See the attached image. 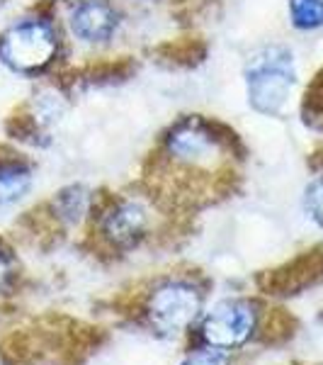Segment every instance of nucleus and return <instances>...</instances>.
I'll return each instance as SVG.
<instances>
[{"label":"nucleus","instance_id":"10","mask_svg":"<svg viewBox=\"0 0 323 365\" xmlns=\"http://www.w3.org/2000/svg\"><path fill=\"white\" fill-rule=\"evenodd\" d=\"M292 25L299 29H316L323 25V0H290Z\"/></svg>","mask_w":323,"mask_h":365},{"label":"nucleus","instance_id":"7","mask_svg":"<svg viewBox=\"0 0 323 365\" xmlns=\"http://www.w3.org/2000/svg\"><path fill=\"white\" fill-rule=\"evenodd\" d=\"M146 229V212L137 202H120L105 217L102 232L115 246H132Z\"/></svg>","mask_w":323,"mask_h":365},{"label":"nucleus","instance_id":"3","mask_svg":"<svg viewBox=\"0 0 323 365\" xmlns=\"http://www.w3.org/2000/svg\"><path fill=\"white\" fill-rule=\"evenodd\" d=\"M199 307H202V299L195 287L185 282H168L158 287L151 297L149 317L161 334H178L195 322Z\"/></svg>","mask_w":323,"mask_h":365},{"label":"nucleus","instance_id":"12","mask_svg":"<svg viewBox=\"0 0 323 365\" xmlns=\"http://www.w3.org/2000/svg\"><path fill=\"white\" fill-rule=\"evenodd\" d=\"M304 202H307L309 215L314 217L319 225H323V178L314 180L307 187V197H304Z\"/></svg>","mask_w":323,"mask_h":365},{"label":"nucleus","instance_id":"2","mask_svg":"<svg viewBox=\"0 0 323 365\" xmlns=\"http://www.w3.org/2000/svg\"><path fill=\"white\" fill-rule=\"evenodd\" d=\"M58 49V34L49 20H22L0 34V61L15 73H37L49 66Z\"/></svg>","mask_w":323,"mask_h":365},{"label":"nucleus","instance_id":"4","mask_svg":"<svg viewBox=\"0 0 323 365\" xmlns=\"http://www.w3.org/2000/svg\"><path fill=\"white\" fill-rule=\"evenodd\" d=\"M253 307L243 299H226L204 317L202 336L214 349H233L253 334Z\"/></svg>","mask_w":323,"mask_h":365},{"label":"nucleus","instance_id":"11","mask_svg":"<svg viewBox=\"0 0 323 365\" xmlns=\"http://www.w3.org/2000/svg\"><path fill=\"white\" fill-rule=\"evenodd\" d=\"M37 122H42V125H51L63 115V100L54 93H44L42 98H37Z\"/></svg>","mask_w":323,"mask_h":365},{"label":"nucleus","instance_id":"5","mask_svg":"<svg viewBox=\"0 0 323 365\" xmlns=\"http://www.w3.org/2000/svg\"><path fill=\"white\" fill-rule=\"evenodd\" d=\"M117 13L107 0H80L70 13V29L80 42L102 44L117 32Z\"/></svg>","mask_w":323,"mask_h":365},{"label":"nucleus","instance_id":"6","mask_svg":"<svg viewBox=\"0 0 323 365\" xmlns=\"http://www.w3.org/2000/svg\"><path fill=\"white\" fill-rule=\"evenodd\" d=\"M168 151L173 158L185 163H199L211 158L216 151V137L211 129L199 120H185L170 132Z\"/></svg>","mask_w":323,"mask_h":365},{"label":"nucleus","instance_id":"9","mask_svg":"<svg viewBox=\"0 0 323 365\" xmlns=\"http://www.w3.org/2000/svg\"><path fill=\"white\" fill-rule=\"evenodd\" d=\"M54 207H56V215L61 217L63 222L75 225V222L83 220V215L88 212V207H90V195H88V190L80 185L66 187L63 192H58Z\"/></svg>","mask_w":323,"mask_h":365},{"label":"nucleus","instance_id":"13","mask_svg":"<svg viewBox=\"0 0 323 365\" xmlns=\"http://www.w3.org/2000/svg\"><path fill=\"white\" fill-rule=\"evenodd\" d=\"M185 365H228V361L216 351H202V353H195L192 358H187Z\"/></svg>","mask_w":323,"mask_h":365},{"label":"nucleus","instance_id":"1","mask_svg":"<svg viewBox=\"0 0 323 365\" xmlns=\"http://www.w3.org/2000/svg\"><path fill=\"white\" fill-rule=\"evenodd\" d=\"M295 61L285 46H268L258 51L245 66L250 105L263 115H277L295 88Z\"/></svg>","mask_w":323,"mask_h":365},{"label":"nucleus","instance_id":"8","mask_svg":"<svg viewBox=\"0 0 323 365\" xmlns=\"http://www.w3.org/2000/svg\"><path fill=\"white\" fill-rule=\"evenodd\" d=\"M32 173L22 161H0V202H13L29 190Z\"/></svg>","mask_w":323,"mask_h":365},{"label":"nucleus","instance_id":"14","mask_svg":"<svg viewBox=\"0 0 323 365\" xmlns=\"http://www.w3.org/2000/svg\"><path fill=\"white\" fill-rule=\"evenodd\" d=\"M10 280H13V273H10V266L3 256H0V292H5L10 287Z\"/></svg>","mask_w":323,"mask_h":365}]
</instances>
